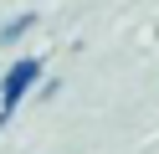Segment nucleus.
Listing matches in <instances>:
<instances>
[{
    "label": "nucleus",
    "instance_id": "f257e3e1",
    "mask_svg": "<svg viewBox=\"0 0 159 154\" xmlns=\"http://www.w3.org/2000/svg\"><path fill=\"white\" fill-rule=\"evenodd\" d=\"M36 77H41V57H21L11 72H5V77H0V123L21 108V98L36 87Z\"/></svg>",
    "mask_w": 159,
    "mask_h": 154
},
{
    "label": "nucleus",
    "instance_id": "f03ea898",
    "mask_svg": "<svg viewBox=\"0 0 159 154\" xmlns=\"http://www.w3.org/2000/svg\"><path fill=\"white\" fill-rule=\"evenodd\" d=\"M36 26V16H16V21H5V26H0V46H11V41H21L26 31Z\"/></svg>",
    "mask_w": 159,
    "mask_h": 154
}]
</instances>
